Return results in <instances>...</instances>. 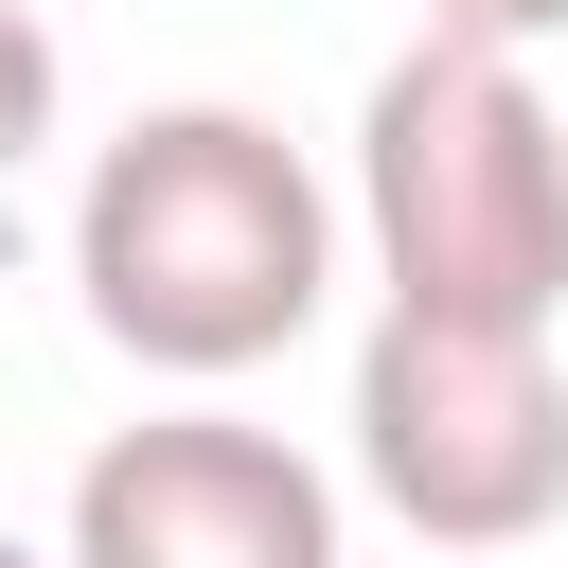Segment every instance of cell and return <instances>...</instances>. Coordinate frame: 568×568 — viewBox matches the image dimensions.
Listing matches in <instances>:
<instances>
[{"label":"cell","instance_id":"1","mask_svg":"<svg viewBox=\"0 0 568 568\" xmlns=\"http://www.w3.org/2000/svg\"><path fill=\"white\" fill-rule=\"evenodd\" d=\"M71 284L106 355L231 390L337 302V195L266 106H142L71 178Z\"/></svg>","mask_w":568,"mask_h":568},{"label":"cell","instance_id":"2","mask_svg":"<svg viewBox=\"0 0 568 568\" xmlns=\"http://www.w3.org/2000/svg\"><path fill=\"white\" fill-rule=\"evenodd\" d=\"M355 248H373L390 320H479V337L568 320V106L532 89V53L408 36L373 71V106H355Z\"/></svg>","mask_w":568,"mask_h":568},{"label":"cell","instance_id":"3","mask_svg":"<svg viewBox=\"0 0 568 568\" xmlns=\"http://www.w3.org/2000/svg\"><path fill=\"white\" fill-rule=\"evenodd\" d=\"M355 479L426 550H532L568 515V355L373 302V337H355Z\"/></svg>","mask_w":568,"mask_h":568},{"label":"cell","instance_id":"4","mask_svg":"<svg viewBox=\"0 0 568 568\" xmlns=\"http://www.w3.org/2000/svg\"><path fill=\"white\" fill-rule=\"evenodd\" d=\"M53 568H337V479L248 408H142L71 462Z\"/></svg>","mask_w":568,"mask_h":568},{"label":"cell","instance_id":"5","mask_svg":"<svg viewBox=\"0 0 568 568\" xmlns=\"http://www.w3.org/2000/svg\"><path fill=\"white\" fill-rule=\"evenodd\" d=\"M53 106H71V53H53V18H36V0H0V178L53 142Z\"/></svg>","mask_w":568,"mask_h":568},{"label":"cell","instance_id":"6","mask_svg":"<svg viewBox=\"0 0 568 568\" xmlns=\"http://www.w3.org/2000/svg\"><path fill=\"white\" fill-rule=\"evenodd\" d=\"M426 36H479V53H532V36H568V0H408Z\"/></svg>","mask_w":568,"mask_h":568},{"label":"cell","instance_id":"7","mask_svg":"<svg viewBox=\"0 0 568 568\" xmlns=\"http://www.w3.org/2000/svg\"><path fill=\"white\" fill-rule=\"evenodd\" d=\"M0 568H53V550H36V532H0Z\"/></svg>","mask_w":568,"mask_h":568}]
</instances>
